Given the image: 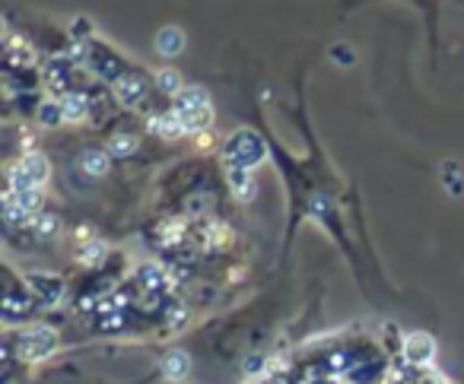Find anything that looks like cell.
I'll use <instances>...</instances> for the list:
<instances>
[{"mask_svg":"<svg viewBox=\"0 0 464 384\" xmlns=\"http://www.w3.org/2000/svg\"><path fill=\"white\" fill-rule=\"evenodd\" d=\"M80 166H83L86 175H92V178H99V175L109 168V156L102 153V149H90V153H83V159H80Z\"/></svg>","mask_w":464,"mask_h":384,"instance_id":"6","label":"cell"},{"mask_svg":"<svg viewBox=\"0 0 464 384\" xmlns=\"http://www.w3.org/2000/svg\"><path fill=\"white\" fill-rule=\"evenodd\" d=\"M111 153L115 156H130L137 149V137H128V134H118L115 140H111Z\"/></svg>","mask_w":464,"mask_h":384,"instance_id":"12","label":"cell"},{"mask_svg":"<svg viewBox=\"0 0 464 384\" xmlns=\"http://www.w3.org/2000/svg\"><path fill=\"white\" fill-rule=\"evenodd\" d=\"M226 149H229L232 166H242V168H248L252 162H258L261 156H265V143H261V137H255L252 130H242V134H236Z\"/></svg>","mask_w":464,"mask_h":384,"instance_id":"1","label":"cell"},{"mask_svg":"<svg viewBox=\"0 0 464 384\" xmlns=\"http://www.w3.org/2000/svg\"><path fill=\"white\" fill-rule=\"evenodd\" d=\"M160 86L166 92H175V96H179V92L185 90V86H181V80H179V73H175V71H162L160 73Z\"/></svg>","mask_w":464,"mask_h":384,"instance_id":"13","label":"cell"},{"mask_svg":"<svg viewBox=\"0 0 464 384\" xmlns=\"http://www.w3.org/2000/svg\"><path fill=\"white\" fill-rule=\"evenodd\" d=\"M39 232H42V235H54V232H58V219L42 216V219H39Z\"/></svg>","mask_w":464,"mask_h":384,"instance_id":"15","label":"cell"},{"mask_svg":"<svg viewBox=\"0 0 464 384\" xmlns=\"http://www.w3.org/2000/svg\"><path fill=\"white\" fill-rule=\"evenodd\" d=\"M207 109V92L200 86H185V90L175 96V115H188V111Z\"/></svg>","mask_w":464,"mask_h":384,"instance_id":"4","label":"cell"},{"mask_svg":"<svg viewBox=\"0 0 464 384\" xmlns=\"http://www.w3.org/2000/svg\"><path fill=\"white\" fill-rule=\"evenodd\" d=\"M181 45H185V35L179 33L175 26H166L160 29V35H156V48H160L166 58H172V54L181 52Z\"/></svg>","mask_w":464,"mask_h":384,"instance_id":"5","label":"cell"},{"mask_svg":"<svg viewBox=\"0 0 464 384\" xmlns=\"http://www.w3.org/2000/svg\"><path fill=\"white\" fill-rule=\"evenodd\" d=\"M61 109H64L67 121H77V118H83V111H86V99L83 96H67L64 102H61Z\"/></svg>","mask_w":464,"mask_h":384,"instance_id":"10","label":"cell"},{"mask_svg":"<svg viewBox=\"0 0 464 384\" xmlns=\"http://www.w3.org/2000/svg\"><path fill=\"white\" fill-rule=\"evenodd\" d=\"M48 350H54V333L45 327H35V331L20 333V352L26 359H42Z\"/></svg>","mask_w":464,"mask_h":384,"instance_id":"2","label":"cell"},{"mask_svg":"<svg viewBox=\"0 0 464 384\" xmlns=\"http://www.w3.org/2000/svg\"><path fill=\"white\" fill-rule=\"evenodd\" d=\"M39 118L45 124H54L58 118H64V109H61V102H54V105H42L39 109Z\"/></svg>","mask_w":464,"mask_h":384,"instance_id":"14","label":"cell"},{"mask_svg":"<svg viewBox=\"0 0 464 384\" xmlns=\"http://www.w3.org/2000/svg\"><path fill=\"white\" fill-rule=\"evenodd\" d=\"M229 185L239 197H248L252 194V178H248V168L242 166H229Z\"/></svg>","mask_w":464,"mask_h":384,"instance_id":"7","label":"cell"},{"mask_svg":"<svg viewBox=\"0 0 464 384\" xmlns=\"http://www.w3.org/2000/svg\"><path fill=\"white\" fill-rule=\"evenodd\" d=\"M407 350L413 352L411 359L423 362V359H430V356H432V340L426 337V333H413V337H407Z\"/></svg>","mask_w":464,"mask_h":384,"instance_id":"8","label":"cell"},{"mask_svg":"<svg viewBox=\"0 0 464 384\" xmlns=\"http://www.w3.org/2000/svg\"><path fill=\"white\" fill-rule=\"evenodd\" d=\"M181 124H185V130H200L207 121H210V111L207 109H198V111H188V115H179Z\"/></svg>","mask_w":464,"mask_h":384,"instance_id":"11","label":"cell"},{"mask_svg":"<svg viewBox=\"0 0 464 384\" xmlns=\"http://www.w3.org/2000/svg\"><path fill=\"white\" fill-rule=\"evenodd\" d=\"M115 92H118V99H121V102L134 105V102H140V99H143L147 83H143V77H137V73H124V77L115 83Z\"/></svg>","mask_w":464,"mask_h":384,"instance_id":"3","label":"cell"},{"mask_svg":"<svg viewBox=\"0 0 464 384\" xmlns=\"http://www.w3.org/2000/svg\"><path fill=\"white\" fill-rule=\"evenodd\" d=\"M162 369H166L169 378H181L188 371V356L185 352H169L166 362H162Z\"/></svg>","mask_w":464,"mask_h":384,"instance_id":"9","label":"cell"}]
</instances>
